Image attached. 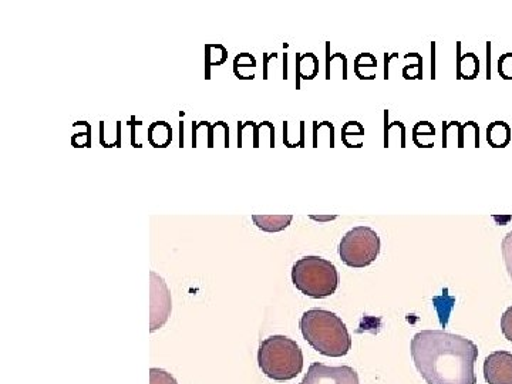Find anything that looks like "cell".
<instances>
[{"mask_svg":"<svg viewBox=\"0 0 512 384\" xmlns=\"http://www.w3.org/2000/svg\"><path fill=\"white\" fill-rule=\"evenodd\" d=\"M151 332H156L168 320L171 313V296L164 279L151 272Z\"/></svg>","mask_w":512,"mask_h":384,"instance_id":"obj_7","label":"cell"},{"mask_svg":"<svg viewBox=\"0 0 512 384\" xmlns=\"http://www.w3.org/2000/svg\"><path fill=\"white\" fill-rule=\"evenodd\" d=\"M292 215H252L256 227L265 232L284 231L291 225Z\"/></svg>","mask_w":512,"mask_h":384,"instance_id":"obj_9","label":"cell"},{"mask_svg":"<svg viewBox=\"0 0 512 384\" xmlns=\"http://www.w3.org/2000/svg\"><path fill=\"white\" fill-rule=\"evenodd\" d=\"M478 72H480V62L474 53L458 56L457 74L460 79H476Z\"/></svg>","mask_w":512,"mask_h":384,"instance_id":"obj_11","label":"cell"},{"mask_svg":"<svg viewBox=\"0 0 512 384\" xmlns=\"http://www.w3.org/2000/svg\"><path fill=\"white\" fill-rule=\"evenodd\" d=\"M301 332L306 342L320 355L342 357L352 349V338L345 322L336 313L311 309L303 313Z\"/></svg>","mask_w":512,"mask_h":384,"instance_id":"obj_2","label":"cell"},{"mask_svg":"<svg viewBox=\"0 0 512 384\" xmlns=\"http://www.w3.org/2000/svg\"><path fill=\"white\" fill-rule=\"evenodd\" d=\"M484 377L488 384H512V353H491L484 362Z\"/></svg>","mask_w":512,"mask_h":384,"instance_id":"obj_8","label":"cell"},{"mask_svg":"<svg viewBox=\"0 0 512 384\" xmlns=\"http://www.w3.org/2000/svg\"><path fill=\"white\" fill-rule=\"evenodd\" d=\"M311 220L325 222V221H333L336 220V215H328V217H316V215H311Z\"/></svg>","mask_w":512,"mask_h":384,"instance_id":"obj_17","label":"cell"},{"mask_svg":"<svg viewBox=\"0 0 512 384\" xmlns=\"http://www.w3.org/2000/svg\"><path fill=\"white\" fill-rule=\"evenodd\" d=\"M501 330H503L505 339L512 343V306L504 312L501 318Z\"/></svg>","mask_w":512,"mask_h":384,"instance_id":"obj_15","label":"cell"},{"mask_svg":"<svg viewBox=\"0 0 512 384\" xmlns=\"http://www.w3.org/2000/svg\"><path fill=\"white\" fill-rule=\"evenodd\" d=\"M258 365L262 373L276 382L295 379L303 370V353L295 340L275 335L259 346Z\"/></svg>","mask_w":512,"mask_h":384,"instance_id":"obj_3","label":"cell"},{"mask_svg":"<svg viewBox=\"0 0 512 384\" xmlns=\"http://www.w3.org/2000/svg\"><path fill=\"white\" fill-rule=\"evenodd\" d=\"M380 237L375 229L356 227L350 229L339 245L343 264L350 268H366L376 261L380 254Z\"/></svg>","mask_w":512,"mask_h":384,"instance_id":"obj_5","label":"cell"},{"mask_svg":"<svg viewBox=\"0 0 512 384\" xmlns=\"http://www.w3.org/2000/svg\"><path fill=\"white\" fill-rule=\"evenodd\" d=\"M487 140L491 147H507L511 143V127L504 121H494L487 128Z\"/></svg>","mask_w":512,"mask_h":384,"instance_id":"obj_10","label":"cell"},{"mask_svg":"<svg viewBox=\"0 0 512 384\" xmlns=\"http://www.w3.org/2000/svg\"><path fill=\"white\" fill-rule=\"evenodd\" d=\"M414 365L427 384H477L476 343L444 330H421L412 339Z\"/></svg>","mask_w":512,"mask_h":384,"instance_id":"obj_1","label":"cell"},{"mask_svg":"<svg viewBox=\"0 0 512 384\" xmlns=\"http://www.w3.org/2000/svg\"><path fill=\"white\" fill-rule=\"evenodd\" d=\"M299 384H360L359 375L350 366H326L312 363Z\"/></svg>","mask_w":512,"mask_h":384,"instance_id":"obj_6","label":"cell"},{"mask_svg":"<svg viewBox=\"0 0 512 384\" xmlns=\"http://www.w3.org/2000/svg\"><path fill=\"white\" fill-rule=\"evenodd\" d=\"M503 256L505 261V266H507L508 275L512 279V231L508 232L503 239Z\"/></svg>","mask_w":512,"mask_h":384,"instance_id":"obj_13","label":"cell"},{"mask_svg":"<svg viewBox=\"0 0 512 384\" xmlns=\"http://www.w3.org/2000/svg\"><path fill=\"white\" fill-rule=\"evenodd\" d=\"M413 133L414 137L419 136V134H423V136H431V134L436 133V130H434V127L431 126L430 123H427V121H420V123L414 127Z\"/></svg>","mask_w":512,"mask_h":384,"instance_id":"obj_16","label":"cell"},{"mask_svg":"<svg viewBox=\"0 0 512 384\" xmlns=\"http://www.w3.org/2000/svg\"><path fill=\"white\" fill-rule=\"evenodd\" d=\"M498 73L505 80H512V53H505L498 60Z\"/></svg>","mask_w":512,"mask_h":384,"instance_id":"obj_14","label":"cell"},{"mask_svg":"<svg viewBox=\"0 0 512 384\" xmlns=\"http://www.w3.org/2000/svg\"><path fill=\"white\" fill-rule=\"evenodd\" d=\"M150 384H178V382L171 373L153 367V369L150 370Z\"/></svg>","mask_w":512,"mask_h":384,"instance_id":"obj_12","label":"cell"},{"mask_svg":"<svg viewBox=\"0 0 512 384\" xmlns=\"http://www.w3.org/2000/svg\"><path fill=\"white\" fill-rule=\"evenodd\" d=\"M292 282L299 292L309 298H328L338 289L339 272L328 259L305 256L293 265Z\"/></svg>","mask_w":512,"mask_h":384,"instance_id":"obj_4","label":"cell"}]
</instances>
